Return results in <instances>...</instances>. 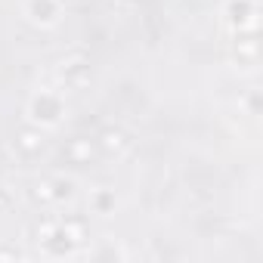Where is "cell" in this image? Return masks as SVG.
Here are the masks:
<instances>
[{
  "mask_svg": "<svg viewBox=\"0 0 263 263\" xmlns=\"http://www.w3.org/2000/svg\"><path fill=\"white\" fill-rule=\"evenodd\" d=\"M102 146L105 149H121L124 146V134H121V130H105V134H102Z\"/></svg>",
  "mask_w": 263,
  "mask_h": 263,
  "instance_id": "cell-2",
  "label": "cell"
},
{
  "mask_svg": "<svg viewBox=\"0 0 263 263\" xmlns=\"http://www.w3.org/2000/svg\"><path fill=\"white\" fill-rule=\"evenodd\" d=\"M34 195H37V198H53V192H50V186H47V183H41Z\"/></svg>",
  "mask_w": 263,
  "mask_h": 263,
  "instance_id": "cell-3",
  "label": "cell"
},
{
  "mask_svg": "<svg viewBox=\"0 0 263 263\" xmlns=\"http://www.w3.org/2000/svg\"><path fill=\"white\" fill-rule=\"evenodd\" d=\"M16 146H19L22 152L34 155V152H41V146H44V137L37 134V130H22V134L16 137Z\"/></svg>",
  "mask_w": 263,
  "mask_h": 263,
  "instance_id": "cell-1",
  "label": "cell"
}]
</instances>
